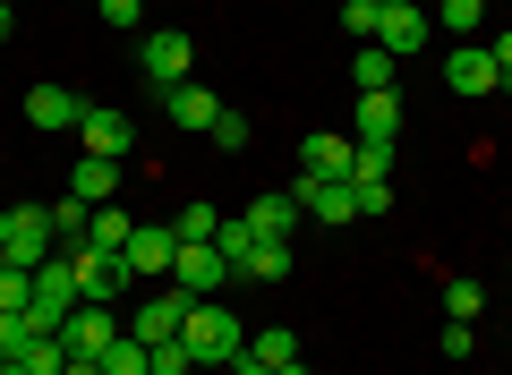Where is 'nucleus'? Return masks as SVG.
Returning a JSON list of instances; mask_svg holds the SVG:
<instances>
[{"instance_id":"obj_39","label":"nucleus","mask_w":512,"mask_h":375,"mask_svg":"<svg viewBox=\"0 0 512 375\" xmlns=\"http://www.w3.org/2000/svg\"><path fill=\"white\" fill-rule=\"evenodd\" d=\"M231 375H274V367H256V358H239V367H231Z\"/></svg>"},{"instance_id":"obj_21","label":"nucleus","mask_w":512,"mask_h":375,"mask_svg":"<svg viewBox=\"0 0 512 375\" xmlns=\"http://www.w3.org/2000/svg\"><path fill=\"white\" fill-rule=\"evenodd\" d=\"M43 214H52V239H60V248H86V231H94V205H86V197H52Z\"/></svg>"},{"instance_id":"obj_13","label":"nucleus","mask_w":512,"mask_h":375,"mask_svg":"<svg viewBox=\"0 0 512 375\" xmlns=\"http://www.w3.org/2000/svg\"><path fill=\"white\" fill-rule=\"evenodd\" d=\"M350 162H359V145H350L342 128H316V137L299 145V171L308 179H350Z\"/></svg>"},{"instance_id":"obj_15","label":"nucleus","mask_w":512,"mask_h":375,"mask_svg":"<svg viewBox=\"0 0 512 375\" xmlns=\"http://www.w3.org/2000/svg\"><path fill=\"white\" fill-rule=\"evenodd\" d=\"M26 120H35L43 137H60V128H77V120H86V103H77L69 86H26Z\"/></svg>"},{"instance_id":"obj_1","label":"nucleus","mask_w":512,"mask_h":375,"mask_svg":"<svg viewBox=\"0 0 512 375\" xmlns=\"http://www.w3.org/2000/svg\"><path fill=\"white\" fill-rule=\"evenodd\" d=\"M180 341H188V358H197V367H222V375H231L239 358H248V324H239L222 299H188Z\"/></svg>"},{"instance_id":"obj_16","label":"nucleus","mask_w":512,"mask_h":375,"mask_svg":"<svg viewBox=\"0 0 512 375\" xmlns=\"http://www.w3.org/2000/svg\"><path fill=\"white\" fill-rule=\"evenodd\" d=\"M77 137H86V154L120 162V154H128V137H137V128H128V120H120V111H111V103H86V120H77Z\"/></svg>"},{"instance_id":"obj_26","label":"nucleus","mask_w":512,"mask_h":375,"mask_svg":"<svg viewBox=\"0 0 512 375\" xmlns=\"http://www.w3.org/2000/svg\"><path fill=\"white\" fill-rule=\"evenodd\" d=\"M128 231H137V222H128V214H111V205H94V231H86V248L120 256V248H128Z\"/></svg>"},{"instance_id":"obj_7","label":"nucleus","mask_w":512,"mask_h":375,"mask_svg":"<svg viewBox=\"0 0 512 375\" xmlns=\"http://www.w3.org/2000/svg\"><path fill=\"white\" fill-rule=\"evenodd\" d=\"M291 197H299V214L325 222V231H333V222H359V197H350V179H308V171H299V179H291Z\"/></svg>"},{"instance_id":"obj_42","label":"nucleus","mask_w":512,"mask_h":375,"mask_svg":"<svg viewBox=\"0 0 512 375\" xmlns=\"http://www.w3.org/2000/svg\"><path fill=\"white\" fill-rule=\"evenodd\" d=\"M384 9H402V0H384Z\"/></svg>"},{"instance_id":"obj_3","label":"nucleus","mask_w":512,"mask_h":375,"mask_svg":"<svg viewBox=\"0 0 512 375\" xmlns=\"http://www.w3.org/2000/svg\"><path fill=\"white\" fill-rule=\"evenodd\" d=\"M180 324H188V290H180V282H163L154 299H137V316H128V341L163 350V341H180Z\"/></svg>"},{"instance_id":"obj_4","label":"nucleus","mask_w":512,"mask_h":375,"mask_svg":"<svg viewBox=\"0 0 512 375\" xmlns=\"http://www.w3.org/2000/svg\"><path fill=\"white\" fill-rule=\"evenodd\" d=\"M69 265H77V299L86 307H120V290L137 282V273H128L120 256H103V248H69Z\"/></svg>"},{"instance_id":"obj_33","label":"nucleus","mask_w":512,"mask_h":375,"mask_svg":"<svg viewBox=\"0 0 512 375\" xmlns=\"http://www.w3.org/2000/svg\"><path fill=\"white\" fill-rule=\"evenodd\" d=\"M350 197H359V214H393V179H350Z\"/></svg>"},{"instance_id":"obj_28","label":"nucleus","mask_w":512,"mask_h":375,"mask_svg":"<svg viewBox=\"0 0 512 375\" xmlns=\"http://www.w3.org/2000/svg\"><path fill=\"white\" fill-rule=\"evenodd\" d=\"M35 333H43L35 307H26V316H0V358H26V350H35Z\"/></svg>"},{"instance_id":"obj_38","label":"nucleus","mask_w":512,"mask_h":375,"mask_svg":"<svg viewBox=\"0 0 512 375\" xmlns=\"http://www.w3.org/2000/svg\"><path fill=\"white\" fill-rule=\"evenodd\" d=\"M9 26H18V9H9V0H0V43H9Z\"/></svg>"},{"instance_id":"obj_10","label":"nucleus","mask_w":512,"mask_h":375,"mask_svg":"<svg viewBox=\"0 0 512 375\" xmlns=\"http://www.w3.org/2000/svg\"><path fill=\"white\" fill-rule=\"evenodd\" d=\"M137 60H146V86L163 94V86H180V77H188V60H197V43H188L180 26H163V35H146V52H137Z\"/></svg>"},{"instance_id":"obj_8","label":"nucleus","mask_w":512,"mask_h":375,"mask_svg":"<svg viewBox=\"0 0 512 375\" xmlns=\"http://www.w3.org/2000/svg\"><path fill=\"white\" fill-rule=\"evenodd\" d=\"M120 333H128V316H120V307H86V299H77V316L60 324V341H69L77 358H103Z\"/></svg>"},{"instance_id":"obj_22","label":"nucleus","mask_w":512,"mask_h":375,"mask_svg":"<svg viewBox=\"0 0 512 375\" xmlns=\"http://www.w3.org/2000/svg\"><path fill=\"white\" fill-rule=\"evenodd\" d=\"M350 86L384 94V86H393V52H384V43H359V52H350Z\"/></svg>"},{"instance_id":"obj_41","label":"nucleus","mask_w":512,"mask_h":375,"mask_svg":"<svg viewBox=\"0 0 512 375\" xmlns=\"http://www.w3.org/2000/svg\"><path fill=\"white\" fill-rule=\"evenodd\" d=\"M282 375H308V358H299V367H282Z\"/></svg>"},{"instance_id":"obj_27","label":"nucleus","mask_w":512,"mask_h":375,"mask_svg":"<svg viewBox=\"0 0 512 375\" xmlns=\"http://www.w3.org/2000/svg\"><path fill=\"white\" fill-rule=\"evenodd\" d=\"M35 307V273L26 265H0V316H26Z\"/></svg>"},{"instance_id":"obj_43","label":"nucleus","mask_w":512,"mask_h":375,"mask_svg":"<svg viewBox=\"0 0 512 375\" xmlns=\"http://www.w3.org/2000/svg\"><path fill=\"white\" fill-rule=\"evenodd\" d=\"M0 265H9V256H0Z\"/></svg>"},{"instance_id":"obj_9","label":"nucleus","mask_w":512,"mask_h":375,"mask_svg":"<svg viewBox=\"0 0 512 375\" xmlns=\"http://www.w3.org/2000/svg\"><path fill=\"white\" fill-rule=\"evenodd\" d=\"M171 282H180L188 299H214V290L231 282V256H222L214 239H197V248H180V265H171Z\"/></svg>"},{"instance_id":"obj_5","label":"nucleus","mask_w":512,"mask_h":375,"mask_svg":"<svg viewBox=\"0 0 512 375\" xmlns=\"http://www.w3.org/2000/svg\"><path fill=\"white\" fill-rule=\"evenodd\" d=\"M69 316H77V265H69V256H52V265H35V324H43V333H60Z\"/></svg>"},{"instance_id":"obj_6","label":"nucleus","mask_w":512,"mask_h":375,"mask_svg":"<svg viewBox=\"0 0 512 375\" xmlns=\"http://www.w3.org/2000/svg\"><path fill=\"white\" fill-rule=\"evenodd\" d=\"M128 273H146V282H171V265H180V239H171V222H137L120 248Z\"/></svg>"},{"instance_id":"obj_25","label":"nucleus","mask_w":512,"mask_h":375,"mask_svg":"<svg viewBox=\"0 0 512 375\" xmlns=\"http://www.w3.org/2000/svg\"><path fill=\"white\" fill-rule=\"evenodd\" d=\"M171 239H180V248H197V239H222V214H214V205H197V197H188V214L171 222Z\"/></svg>"},{"instance_id":"obj_20","label":"nucleus","mask_w":512,"mask_h":375,"mask_svg":"<svg viewBox=\"0 0 512 375\" xmlns=\"http://www.w3.org/2000/svg\"><path fill=\"white\" fill-rule=\"evenodd\" d=\"M248 358H256V367H299V333H291V324H256V341H248Z\"/></svg>"},{"instance_id":"obj_29","label":"nucleus","mask_w":512,"mask_h":375,"mask_svg":"<svg viewBox=\"0 0 512 375\" xmlns=\"http://www.w3.org/2000/svg\"><path fill=\"white\" fill-rule=\"evenodd\" d=\"M478 307H487V290H478L470 273H461V282L444 290V316H453V324H478Z\"/></svg>"},{"instance_id":"obj_31","label":"nucleus","mask_w":512,"mask_h":375,"mask_svg":"<svg viewBox=\"0 0 512 375\" xmlns=\"http://www.w3.org/2000/svg\"><path fill=\"white\" fill-rule=\"evenodd\" d=\"M342 26L359 43H376V26H384V0H342Z\"/></svg>"},{"instance_id":"obj_12","label":"nucleus","mask_w":512,"mask_h":375,"mask_svg":"<svg viewBox=\"0 0 512 375\" xmlns=\"http://www.w3.org/2000/svg\"><path fill=\"white\" fill-rule=\"evenodd\" d=\"M444 86H453V94H495V86H504V77H495V52H487V43L444 52Z\"/></svg>"},{"instance_id":"obj_30","label":"nucleus","mask_w":512,"mask_h":375,"mask_svg":"<svg viewBox=\"0 0 512 375\" xmlns=\"http://www.w3.org/2000/svg\"><path fill=\"white\" fill-rule=\"evenodd\" d=\"M18 367H35V375H60V367H69V341H60V333H35V350H26Z\"/></svg>"},{"instance_id":"obj_34","label":"nucleus","mask_w":512,"mask_h":375,"mask_svg":"<svg viewBox=\"0 0 512 375\" xmlns=\"http://www.w3.org/2000/svg\"><path fill=\"white\" fill-rule=\"evenodd\" d=\"M154 375H197V358H188V341H163V350H154Z\"/></svg>"},{"instance_id":"obj_24","label":"nucleus","mask_w":512,"mask_h":375,"mask_svg":"<svg viewBox=\"0 0 512 375\" xmlns=\"http://www.w3.org/2000/svg\"><path fill=\"white\" fill-rule=\"evenodd\" d=\"M427 18H436V26H444L453 43H470V35H478V18H487V0H436Z\"/></svg>"},{"instance_id":"obj_23","label":"nucleus","mask_w":512,"mask_h":375,"mask_svg":"<svg viewBox=\"0 0 512 375\" xmlns=\"http://www.w3.org/2000/svg\"><path fill=\"white\" fill-rule=\"evenodd\" d=\"M239 273H248V282H282V273H291V239H256V248L239 256Z\"/></svg>"},{"instance_id":"obj_36","label":"nucleus","mask_w":512,"mask_h":375,"mask_svg":"<svg viewBox=\"0 0 512 375\" xmlns=\"http://www.w3.org/2000/svg\"><path fill=\"white\" fill-rule=\"evenodd\" d=\"M478 350V324H453V316H444V358H470Z\"/></svg>"},{"instance_id":"obj_37","label":"nucleus","mask_w":512,"mask_h":375,"mask_svg":"<svg viewBox=\"0 0 512 375\" xmlns=\"http://www.w3.org/2000/svg\"><path fill=\"white\" fill-rule=\"evenodd\" d=\"M487 52H495V77H504V86H512V26H504V35H495V43H487Z\"/></svg>"},{"instance_id":"obj_11","label":"nucleus","mask_w":512,"mask_h":375,"mask_svg":"<svg viewBox=\"0 0 512 375\" xmlns=\"http://www.w3.org/2000/svg\"><path fill=\"white\" fill-rule=\"evenodd\" d=\"M393 128H402V94H359V120H350V145H384L393 154Z\"/></svg>"},{"instance_id":"obj_17","label":"nucleus","mask_w":512,"mask_h":375,"mask_svg":"<svg viewBox=\"0 0 512 375\" xmlns=\"http://www.w3.org/2000/svg\"><path fill=\"white\" fill-rule=\"evenodd\" d=\"M163 120H180V128H214L222 103L197 86V77H180V86H163Z\"/></svg>"},{"instance_id":"obj_40","label":"nucleus","mask_w":512,"mask_h":375,"mask_svg":"<svg viewBox=\"0 0 512 375\" xmlns=\"http://www.w3.org/2000/svg\"><path fill=\"white\" fill-rule=\"evenodd\" d=\"M0 375H35V367H18V358H0Z\"/></svg>"},{"instance_id":"obj_32","label":"nucleus","mask_w":512,"mask_h":375,"mask_svg":"<svg viewBox=\"0 0 512 375\" xmlns=\"http://www.w3.org/2000/svg\"><path fill=\"white\" fill-rule=\"evenodd\" d=\"M205 137H214V145H222V154H248V137H256V128H248V120H239V111H222V120H214V128H205Z\"/></svg>"},{"instance_id":"obj_19","label":"nucleus","mask_w":512,"mask_h":375,"mask_svg":"<svg viewBox=\"0 0 512 375\" xmlns=\"http://www.w3.org/2000/svg\"><path fill=\"white\" fill-rule=\"evenodd\" d=\"M291 222H299V197H291V188H265V197L248 205V231H256V239H291Z\"/></svg>"},{"instance_id":"obj_2","label":"nucleus","mask_w":512,"mask_h":375,"mask_svg":"<svg viewBox=\"0 0 512 375\" xmlns=\"http://www.w3.org/2000/svg\"><path fill=\"white\" fill-rule=\"evenodd\" d=\"M52 214H43V205H0V256H9V265H52Z\"/></svg>"},{"instance_id":"obj_14","label":"nucleus","mask_w":512,"mask_h":375,"mask_svg":"<svg viewBox=\"0 0 512 375\" xmlns=\"http://www.w3.org/2000/svg\"><path fill=\"white\" fill-rule=\"evenodd\" d=\"M427 35H436V18H427L419 0H402V9H384V26H376V43H384L393 60H402V52H427Z\"/></svg>"},{"instance_id":"obj_35","label":"nucleus","mask_w":512,"mask_h":375,"mask_svg":"<svg viewBox=\"0 0 512 375\" xmlns=\"http://www.w3.org/2000/svg\"><path fill=\"white\" fill-rule=\"evenodd\" d=\"M94 9H103V26H120V35L146 18V0H94Z\"/></svg>"},{"instance_id":"obj_18","label":"nucleus","mask_w":512,"mask_h":375,"mask_svg":"<svg viewBox=\"0 0 512 375\" xmlns=\"http://www.w3.org/2000/svg\"><path fill=\"white\" fill-rule=\"evenodd\" d=\"M69 197L111 205V197H120V162H103V154H77V171H69Z\"/></svg>"}]
</instances>
